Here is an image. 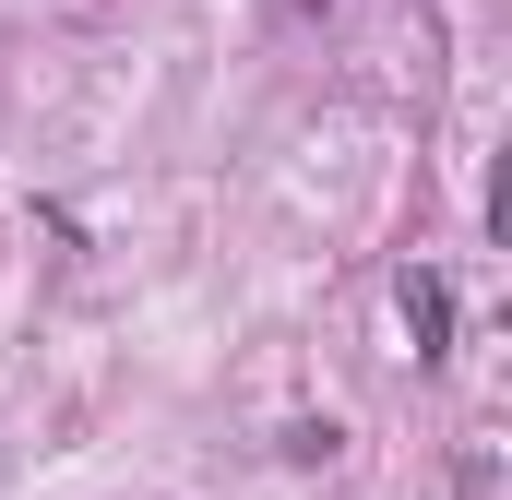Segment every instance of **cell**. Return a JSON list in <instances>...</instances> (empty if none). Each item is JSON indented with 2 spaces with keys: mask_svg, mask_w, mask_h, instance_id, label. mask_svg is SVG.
Segmentation results:
<instances>
[{
  "mask_svg": "<svg viewBox=\"0 0 512 500\" xmlns=\"http://www.w3.org/2000/svg\"><path fill=\"white\" fill-rule=\"evenodd\" d=\"M393 310H405L417 358H441V334H453V286H441V274H405V286H393Z\"/></svg>",
  "mask_w": 512,
  "mask_h": 500,
  "instance_id": "1",
  "label": "cell"
}]
</instances>
